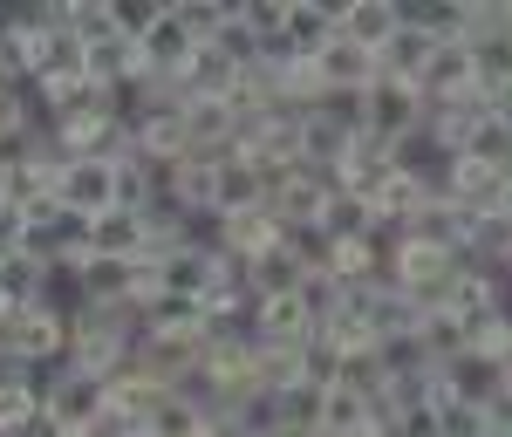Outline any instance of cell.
<instances>
[{
    "label": "cell",
    "instance_id": "d6a6232c",
    "mask_svg": "<svg viewBox=\"0 0 512 437\" xmlns=\"http://www.w3.org/2000/svg\"><path fill=\"white\" fill-rule=\"evenodd\" d=\"M21 239H28V212L0 199V260H7V253H21Z\"/></svg>",
    "mask_w": 512,
    "mask_h": 437
},
{
    "label": "cell",
    "instance_id": "52a82bcc",
    "mask_svg": "<svg viewBox=\"0 0 512 437\" xmlns=\"http://www.w3.org/2000/svg\"><path fill=\"white\" fill-rule=\"evenodd\" d=\"M342 35V0H287V28H280V48L315 62L328 41Z\"/></svg>",
    "mask_w": 512,
    "mask_h": 437
},
{
    "label": "cell",
    "instance_id": "d590c367",
    "mask_svg": "<svg viewBox=\"0 0 512 437\" xmlns=\"http://www.w3.org/2000/svg\"><path fill=\"white\" fill-rule=\"evenodd\" d=\"M499 390H512V349H506V362H499Z\"/></svg>",
    "mask_w": 512,
    "mask_h": 437
},
{
    "label": "cell",
    "instance_id": "60d3db41",
    "mask_svg": "<svg viewBox=\"0 0 512 437\" xmlns=\"http://www.w3.org/2000/svg\"><path fill=\"white\" fill-rule=\"evenodd\" d=\"M362 437H369V431H362Z\"/></svg>",
    "mask_w": 512,
    "mask_h": 437
},
{
    "label": "cell",
    "instance_id": "f546056e",
    "mask_svg": "<svg viewBox=\"0 0 512 437\" xmlns=\"http://www.w3.org/2000/svg\"><path fill=\"white\" fill-rule=\"evenodd\" d=\"M239 14V28L260 41V48H274L280 28H287V0H246V7H233Z\"/></svg>",
    "mask_w": 512,
    "mask_h": 437
},
{
    "label": "cell",
    "instance_id": "9c48e42d",
    "mask_svg": "<svg viewBox=\"0 0 512 437\" xmlns=\"http://www.w3.org/2000/svg\"><path fill=\"white\" fill-rule=\"evenodd\" d=\"M89 253H103V260H151L144 212H123V205H110L103 219H89Z\"/></svg>",
    "mask_w": 512,
    "mask_h": 437
},
{
    "label": "cell",
    "instance_id": "7402d4cb",
    "mask_svg": "<svg viewBox=\"0 0 512 437\" xmlns=\"http://www.w3.org/2000/svg\"><path fill=\"white\" fill-rule=\"evenodd\" d=\"M410 342L424 349V362H431V369H451V362L465 356V321H451L444 308H437V315L417 321V335H410Z\"/></svg>",
    "mask_w": 512,
    "mask_h": 437
},
{
    "label": "cell",
    "instance_id": "7a4b0ae2",
    "mask_svg": "<svg viewBox=\"0 0 512 437\" xmlns=\"http://www.w3.org/2000/svg\"><path fill=\"white\" fill-rule=\"evenodd\" d=\"M0 349H14L28 369H55V362L69 356V308L35 301V308H21V315H7V328H0Z\"/></svg>",
    "mask_w": 512,
    "mask_h": 437
},
{
    "label": "cell",
    "instance_id": "836d02e7",
    "mask_svg": "<svg viewBox=\"0 0 512 437\" xmlns=\"http://www.w3.org/2000/svg\"><path fill=\"white\" fill-rule=\"evenodd\" d=\"M35 376H41V369H28L14 349H0V390H21V383H35Z\"/></svg>",
    "mask_w": 512,
    "mask_h": 437
},
{
    "label": "cell",
    "instance_id": "ab89813d",
    "mask_svg": "<svg viewBox=\"0 0 512 437\" xmlns=\"http://www.w3.org/2000/svg\"><path fill=\"white\" fill-rule=\"evenodd\" d=\"M192 437H205V431H192Z\"/></svg>",
    "mask_w": 512,
    "mask_h": 437
},
{
    "label": "cell",
    "instance_id": "ac0fdd59",
    "mask_svg": "<svg viewBox=\"0 0 512 437\" xmlns=\"http://www.w3.org/2000/svg\"><path fill=\"white\" fill-rule=\"evenodd\" d=\"M315 69H321V82H328V89H369V82H376V55L335 35V41L315 55Z\"/></svg>",
    "mask_w": 512,
    "mask_h": 437
},
{
    "label": "cell",
    "instance_id": "1f68e13d",
    "mask_svg": "<svg viewBox=\"0 0 512 437\" xmlns=\"http://www.w3.org/2000/svg\"><path fill=\"white\" fill-rule=\"evenodd\" d=\"M315 110H321L328 123H342L349 137H362V130H369V103H362V89H328Z\"/></svg>",
    "mask_w": 512,
    "mask_h": 437
},
{
    "label": "cell",
    "instance_id": "30bf717a",
    "mask_svg": "<svg viewBox=\"0 0 512 437\" xmlns=\"http://www.w3.org/2000/svg\"><path fill=\"white\" fill-rule=\"evenodd\" d=\"M492 308H499V274H492L485 260H458V274H451V294H444V315L472 328V321H478V315H492Z\"/></svg>",
    "mask_w": 512,
    "mask_h": 437
},
{
    "label": "cell",
    "instance_id": "9a60e30c",
    "mask_svg": "<svg viewBox=\"0 0 512 437\" xmlns=\"http://www.w3.org/2000/svg\"><path fill=\"white\" fill-rule=\"evenodd\" d=\"M103 390H110V417H123V424H151V410L164 403V383H158V376H144L137 362L117 369Z\"/></svg>",
    "mask_w": 512,
    "mask_h": 437
},
{
    "label": "cell",
    "instance_id": "4316f807",
    "mask_svg": "<svg viewBox=\"0 0 512 437\" xmlns=\"http://www.w3.org/2000/svg\"><path fill=\"white\" fill-rule=\"evenodd\" d=\"M280 424H287V431H301V437H315L321 431V390L315 383H294V390H280Z\"/></svg>",
    "mask_w": 512,
    "mask_h": 437
},
{
    "label": "cell",
    "instance_id": "5bb4252c",
    "mask_svg": "<svg viewBox=\"0 0 512 437\" xmlns=\"http://www.w3.org/2000/svg\"><path fill=\"white\" fill-rule=\"evenodd\" d=\"M274 239H280V226H274V212L260 205V212H233V219H219V239H212V246H219L226 260L246 267V260H260Z\"/></svg>",
    "mask_w": 512,
    "mask_h": 437
},
{
    "label": "cell",
    "instance_id": "2e32d148",
    "mask_svg": "<svg viewBox=\"0 0 512 437\" xmlns=\"http://www.w3.org/2000/svg\"><path fill=\"white\" fill-rule=\"evenodd\" d=\"M349 144L355 137L342 130V123H328L321 110H301V164H308V171H335V178H342Z\"/></svg>",
    "mask_w": 512,
    "mask_h": 437
},
{
    "label": "cell",
    "instance_id": "44dd1931",
    "mask_svg": "<svg viewBox=\"0 0 512 437\" xmlns=\"http://www.w3.org/2000/svg\"><path fill=\"white\" fill-rule=\"evenodd\" d=\"M362 431H369V397L328 383V390H321V431L315 437H362Z\"/></svg>",
    "mask_w": 512,
    "mask_h": 437
},
{
    "label": "cell",
    "instance_id": "83f0119b",
    "mask_svg": "<svg viewBox=\"0 0 512 437\" xmlns=\"http://www.w3.org/2000/svg\"><path fill=\"white\" fill-rule=\"evenodd\" d=\"M41 424V390L21 383V390H0V437H21Z\"/></svg>",
    "mask_w": 512,
    "mask_h": 437
},
{
    "label": "cell",
    "instance_id": "f35d334b",
    "mask_svg": "<svg viewBox=\"0 0 512 437\" xmlns=\"http://www.w3.org/2000/svg\"><path fill=\"white\" fill-rule=\"evenodd\" d=\"M62 437H96V431H62Z\"/></svg>",
    "mask_w": 512,
    "mask_h": 437
},
{
    "label": "cell",
    "instance_id": "603a6c76",
    "mask_svg": "<svg viewBox=\"0 0 512 437\" xmlns=\"http://www.w3.org/2000/svg\"><path fill=\"white\" fill-rule=\"evenodd\" d=\"M396 7H403V28H417L431 41H458V28H465L458 0H396Z\"/></svg>",
    "mask_w": 512,
    "mask_h": 437
},
{
    "label": "cell",
    "instance_id": "cb8c5ba5",
    "mask_svg": "<svg viewBox=\"0 0 512 437\" xmlns=\"http://www.w3.org/2000/svg\"><path fill=\"white\" fill-rule=\"evenodd\" d=\"M431 437H492L485 424V403H465V397H431Z\"/></svg>",
    "mask_w": 512,
    "mask_h": 437
},
{
    "label": "cell",
    "instance_id": "e575fe53",
    "mask_svg": "<svg viewBox=\"0 0 512 437\" xmlns=\"http://www.w3.org/2000/svg\"><path fill=\"white\" fill-rule=\"evenodd\" d=\"M492 219H512V171H506V185H499V212Z\"/></svg>",
    "mask_w": 512,
    "mask_h": 437
},
{
    "label": "cell",
    "instance_id": "7c38bea8",
    "mask_svg": "<svg viewBox=\"0 0 512 437\" xmlns=\"http://www.w3.org/2000/svg\"><path fill=\"white\" fill-rule=\"evenodd\" d=\"M417 96H424V103H458V96H472V48H465V41H437Z\"/></svg>",
    "mask_w": 512,
    "mask_h": 437
},
{
    "label": "cell",
    "instance_id": "74e56055",
    "mask_svg": "<svg viewBox=\"0 0 512 437\" xmlns=\"http://www.w3.org/2000/svg\"><path fill=\"white\" fill-rule=\"evenodd\" d=\"M267 437H301V431H287V424H280V431H267Z\"/></svg>",
    "mask_w": 512,
    "mask_h": 437
},
{
    "label": "cell",
    "instance_id": "ba28073f",
    "mask_svg": "<svg viewBox=\"0 0 512 437\" xmlns=\"http://www.w3.org/2000/svg\"><path fill=\"white\" fill-rule=\"evenodd\" d=\"M158 267V287L164 294H185V301H205V287H212V274H219V253L212 246H171V253H158L151 260Z\"/></svg>",
    "mask_w": 512,
    "mask_h": 437
},
{
    "label": "cell",
    "instance_id": "ffe728a7",
    "mask_svg": "<svg viewBox=\"0 0 512 437\" xmlns=\"http://www.w3.org/2000/svg\"><path fill=\"white\" fill-rule=\"evenodd\" d=\"M321 233L335 239V246H349V239H369L376 233V205L369 199H355V192H335V199L321 205V219H315Z\"/></svg>",
    "mask_w": 512,
    "mask_h": 437
},
{
    "label": "cell",
    "instance_id": "e0dca14e",
    "mask_svg": "<svg viewBox=\"0 0 512 437\" xmlns=\"http://www.w3.org/2000/svg\"><path fill=\"white\" fill-rule=\"evenodd\" d=\"M431 55H437V41L431 35H417V28H396L390 41H383V55H376V76H396V82H424V69H431Z\"/></svg>",
    "mask_w": 512,
    "mask_h": 437
},
{
    "label": "cell",
    "instance_id": "8d00e7d4",
    "mask_svg": "<svg viewBox=\"0 0 512 437\" xmlns=\"http://www.w3.org/2000/svg\"><path fill=\"white\" fill-rule=\"evenodd\" d=\"M117 437H151V431H144V424H130V431H117Z\"/></svg>",
    "mask_w": 512,
    "mask_h": 437
},
{
    "label": "cell",
    "instance_id": "484cf974",
    "mask_svg": "<svg viewBox=\"0 0 512 437\" xmlns=\"http://www.w3.org/2000/svg\"><path fill=\"white\" fill-rule=\"evenodd\" d=\"M144 328H158V335H205V308L185 301V294H158L144 308Z\"/></svg>",
    "mask_w": 512,
    "mask_h": 437
},
{
    "label": "cell",
    "instance_id": "d6986e66",
    "mask_svg": "<svg viewBox=\"0 0 512 437\" xmlns=\"http://www.w3.org/2000/svg\"><path fill=\"white\" fill-rule=\"evenodd\" d=\"M246 280H253V301H267V294H301V280H308V267L287 253V246H267L260 260H246Z\"/></svg>",
    "mask_w": 512,
    "mask_h": 437
},
{
    "label": "cell",
    "instance_id": "4fadbf2b",
    "mask_svg": "<svg viewBox=\"0 0 512 437\" xmlns=\"http://www.w3.org/2000/svg\"><path fill=\"white\" fill-rule=\"evenodd\" d=\"M396 28H403V7L396 0H342V41H355V48L383 55V41Z\"/></svg>",
    "mask_w": 512,
    "mask_h": 437
},
{
    "label": "cell",
    "instance_id": "6da1fadb",
    "mask_svg": "<svg viewBox=\"0 0 512 437\" xmlns=\"http://www.w3.org/2000/svg\"><path fill=\"white\" fill-rule=\"evenodd\" d=\"M35 390H41V424H55V431H89L103 417V403H110V390L96 376H82L69 356L55 362V369H41Z\"/></svg>",
    "mask_w": 512,
    "mask_h": 437
},
{
    "label": "cell",
    "instance_id": "3957f363",
    "mask_svg": "<svg viewBox=\"0 0 512 437\" xmlns=\"http://www.w3.org/2000/svg\"><path fill=\"white\" fill-rule=\"evenodd\" d=\"M137 55H144V76H185V62L198 55V41L185 35V21H178V0H151V7H144Z\"/></svg>",
    "mask_w": 512,
    "mask_h": 437
},
{
    "label": "cell",
    "instance_id": "5b68a950",
    "mask_svg": "<svg viewBox=\"0 0 512 437\" xmlns=\"http://www.w3.org/2000/svg\"><path fill=\"white\" fill-rule=\"evenodd\" d=\"M55 205L76 212V219H103L117 205V164L110 158H69L55 178Z\"/></svg>",
    "mask_w": 512,
    "mask_h": 437
},
{
    "label": "cell",
    "instance_id": "f1b7e54d",
    "mask_svg": "<svg viewBox=\"0 0 512 437\" xmlns=\"http://www.w3.org/2000/svg\"><path fill=\"white\" fill-rule=\"evenodd\" d=\"M178 21H185V35H192L198 48H212L219 28L233 21V7H219V0H178Z\"/></svg>",
    "mask_w": 512,
    "mask_h": 437
},
{
    "label": "cell",
    "instance_id": "277c9868",
    "mask_svg": "<svg viewBox=\"0 0 512 437\" xmlns=\"http://www.w3.org/2000/svg\"><path fill=\"white\" fill-rule=\"evenodd\" d=\"M342 192V178L335 171H308V164H294V171H280L274 185H267V212H274V226H315L321 205Z\"/></svg>",
    "mask_w": 512,
    "mask_h": 437
},
{
    "label": "cell",
    "instance_id": "8992f818",
    "mask_svg": "<svg viewBox=\"0 0 512 437\" xmlns=\"http://www.w3.org/2000/svg\"><path fill=\"white\" fill-rule=\"evenodd\" d=\"M362 103H369V130H376L383 144H403L410 130H424V96H417L410 82L376 76L369 89H362Z\"/></svg>",
    "mask_w": 512,
    "mask_h": 437
},
{
    "label": "cell",
    "instance_id": "4dcf8cb0",
    "mask_svg": "<svg viewBox=\"0 0 512 437\" xmlns=\"http://www.w3.org/2000/svg\"><path fill=\"white\" fill-rule=\"evenodd\" d=\"M144 431H151V437H192V431H205V417H198L185 397H171V390H164V403L151 410V424H144Z\"/></svg>",
    "mask_w": 512,
    "mask_h": 437
},
{
    "label": "cell",
    "instance_id": "8fae6325",
    "mask_svg": "<svg viewBox=\"0 0 512 437\" xmlns=\"http://www.w3.org/2000/svg\"><path fill=\"white\" fill-rule=\"evenodd\" d=\"M260 205H267V178L246 158H219V171H212V212L233 219V212H260Z\"/></svg>",
    "mask_w": 512,
    "mask_h": 437
},
{
    "label": "cell",
    "instance_id": "d4e9b609",
    "mask_svg": "<svg viewBox=\"0 0 512 437\" xmlns=\"http://www.w3.org/2000/svg\"><path fill=\"white\" fill-rule=\"evenodd\" d=\"M458 158H472V164H485V171H499V178H506V171H512V123L492 110V117L472 130V144H465Z\"/></svg>",
    "mask_w": 512,
    "mask_h": 437
}]
</instances>
